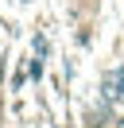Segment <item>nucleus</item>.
<instances>
[{
	"mask_svg": "<svg viewBox=\"0 0 124 128\" xmlns=\"http://www.w3.org/2000/svg\"><path fill=\"white\" fill-rule=\"evenodd\" d=\"M116 128H124V116H116Z\"/></svg>",
	"mask_w": 124,
	"mask_h": 128,
	"instance_id": "2",
	"label": "nucleus"
},
{
	"mask_svg": "<svg viewBox=\"0 0 124 128\" xmlns=\"http://www.w3.org/2000/svg\"><path fill=\"white\" fill-rule=\"evenodd\" d=\"M101 86H105V101H120V97H124V66L108 70Z\"/></svg>",
	"mask_w": 124,
	"mask_h": 128,
	"instance_id": "1",
	"label": "nucleus"
}]
</instances>
